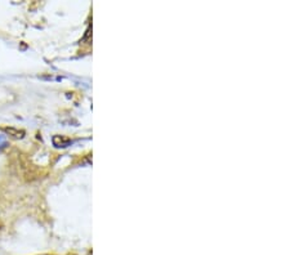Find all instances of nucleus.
<instances>
[{
    "mask_svg": "<svg viewBox=\"0 0 290 255\" xmlns=\"http://www.w3.org/2000/svg\"><path fill=\"white\" fill-rule=\"evenodd\" d=\"M7 139H5V137L4 135H0V151H3L5 147H7Z\"/></svg>",
    "mask_w": 290,
    "mask_h": 255,
    "instance_id": "3",
    "label": "nucleus"
},
{
    "mask_svg": "<svg viewBox=\"0 0 290 255\" xmlns=\"http://www.w3.org/2000/svg\"><path fill=\"white\" fill-rule=\"evenodd\" d=\"M3 130L8 135L14 137V138H23V135H25V131L20 130V129H14V128H3Z\"/></svg>",
    "mask_w": 290,
    "mask_h": 255,
    "instance_id": "2",
    "label": "nucleus"
},
{
    "mask_svg": "<svg viewBox=\"0 0 290 255\" xmlns=\"http://www.w3.org/2000/svg\"><path fill=\"white\" fill-rule=\"evenodd\" d=\"M52 141H53V145L56 146L57 149H65V147H67V146H70L72 143V141L70 138L64 137V135H54Z\"/></svg>",
    "mask_w": 290,
    "mask_h": 255,
    "instance_id": "1",
    "label": "nucleus"
}]
</instances>
